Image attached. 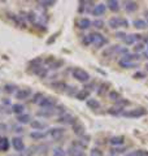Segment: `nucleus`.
Returning a JSON list of instances; mask_svg holds the SVG:
<instances>
[{
    "instance_id": "obj_29",
    "label": "nucleus",
    "mask_w": 148,
    "mask_h": 156,
    "mask_svg": "<svg viewBox=\"0 0 148 156\" xmlns=\"http://www.w3.org/2000/svg\"><path fill=\"white\" fill-rule=\"evenodd\" d=\"M148 152L144 150H134V151H130V152H127L126 156H147Z\"/></svg>"
},
{
    "instance_id": "obj_30",
    "label": "nucleus",
    "mask_w": 148,
    "mask_h": 156,
    "mask_svg": "<svg viewBox=\"0 0 148 156\" xmlns=\"http://www.w3.org/2000/svg\"><path fill=\"white\" fill-rule=\"evenodd\" d=\"M52 87L53 89H57V90H66L68 85L65 83V82H62V81H57V82H53Z\"/></svg>"
},
{
    "instance_id": "obj_41",
    "label": "nucleus",
    "mask_w": 148,
    "mask_h": 156,
    "mask_svg": "<svg viewBox=\"0 0 148 156\" xmlns=\"http://www.w3.org/2000/svg\"><path fill=\"white\" fill-rule=\"evenodd\" d=\"M17 87L14 85H11V83H7L5 86H4V90H5L7 92H14V90H16Z\"/></svg>"
},
{
    "instance_id": "obj_31",
    "label": "nucleus",
    "mask_w": 148,
    "mask_h": 156,
    "mask_svg": "<svg viewBox=\"0 0 148 156\" xmlns=\"http://www.w3.org/2000/svg\"><path fill=\"white\" fill-rule=\"evenodd\" d=\"M23 109H25V107L22 104H13L12 105V112H13V113H16V115H18V116L22 115Z\"/></svg>"
},
{
    "instance_id": "obj_18",
    "label": "nucleus",
    "mask_w": 148,
    "mask_h": 156,
    "mask_svg": "<svg viewBox=\"0 0 148 156\" xmlns=\"http://www.w3.org/2000/svg\"><path fill=\"white\" fill-rule=\"evenodd\" d=\"M138 8H139V5H138L136 2H126V3H125V11H126L127 13L135 12Z\"/></svg>"
},
{
    "instance_id": "obj_47",
    "label": "nucleus",
    "mask_w": 148,
    "mask_h": 156,
    "mask_svg": "<svg viewBox=\"0 0 148 156\" xmlns=\"http://www.w3.org/2000/svg\"><path fill=\"white\" fill-rule=\"evenodd\" d=\"M13 131H16V133H22V128H21V126H18V125H14L13 126Z\"/></svg>"
},
{
    "instance_id": "obj_24",
    "label": "nucleus",
    "mask_w": 148,
    "mask_h": 156,
    "mask_svg": "<svg viewBox=\"0 0 148 156\" xmlns=\"http://www.w3.org/2000/svg\"><path fill=\"white\" fill-rule=\"evenodd\" d=\"M107 5H108V8L111 9L112 12H118L120 11V3L117 2V0H109V2L107 3Z\"/></svg>"
},
{
    "instance_id": "obj_37",
    "label": "nucleus",
    "mask_w": 148,
    "mask_h": 156,
    "mask_svg": "<svg viewBox=\"0 0 148 156\" xmlns=\"http://www.w3.org/2000/svg\"><path fill=\"white\" fill-rule=\"evenodd\" d=\"M43 94L42 92H37L35 95H34V98H33V103H35V104H39V101H41L42 99H43Z\"/></svg>"
},
{
    "instance_id": "obj_22",
    "label": "nucleus",
    "mask_w": 148,
    "mask_h": 156,
    "mask_svg": "<svg viewBox=\"0 0 148 156\" xmlns=\"http://www.w3.org/2000/svg\"><path fill=\"white\" fill-rule=\"evenodd\" d=\"M47 136V133H44V131H33V133H30V138L34 139V140H42Z\"/></svg>"
},
{
    "instance_id": "obj_35",
    "label": "nucleus",
    "mask_w": 148,
    "mask_h": 156,
    "mask_svg": "<svg viewBox=\"0 0 148 156\" xmlns=\"http://www.w3.org/2000/svg\"><path fill=\"white\" fill-rule=\"evenodd\" d=\"M107 87H109V85H108V83H101L100 86L97 87V89H99V90H97V94H99V95H103V94H104V92L108 90Z\"/></svg>"
},
{
    "instance_id": "obj_2",
    "label": "nucleus",
    "mask_w": 148,
    "mask_h": 156,
    "mask_svg": "<svg viewBox=\"0 0 148 156\" xmlns=\"http://www.w3.org/2000/svg\"><path fill=\"white\" fill-rule=\"evenodd\" d=\"M72 76L74 80H77L78 82H82V83H86V82L90 81V74L86 72V70H83L81 69V68H74L73 72H72Z\"/></svg>"
},
{
    "instance_id": "obj_7",
    "label": "nucleus",
    "mask_w": 148,
    "mask_h": 156,
    "mask_svg": "<svg viewBox=\"0 0 148 156\" xmlns=\"http://www.w3.org/2000/svg\"><path fill=\"white\" fill-rule=\"evenodd\" d=\"M57 121L60 124H64V125H73L77 121V119L73 115H70V113H65V115L58 116V120Z\"/></svg>"
},
{
    "instance_id": "obj_17",
    "label": "nucleus",
    "mask_w": 148,
    "mask_h": 156,
    "mask_svg": "<svg viewBox=\"0 0 148 156\" xmlns=\"http://www.w3.org/2000/svg\"><path fill=\"white\" fill-rule=\"evenodd\" d=\"M138 39H140V35H136V34H126L123 42H125L126 44H135Z\"/></svg>"
},
{
    "instance_id": "obj_33",
    "label": "nucleus",
    "mask_w": 148,
    "mask_h": 156,
    "mask_svg": "<svg viewBox=\"0 0 148 156\" xmlns=\"http://www.w3.org/2000/svg\"><path fill=\"white\" fill-rule=\"evenodd\" d=\"M68 152L65 150H62L61 147H56L55 150H53V156H66Z\"/></svg>"
},
{
    "instance_id": "obj_5",
    "label": "nucleus",
    "mask_w": 148,
    "mask_h": 156,
    "mask_svg": "<svg viewBox=\"0 0 148 156\" xmlns=\"http://www.w3.org/2000/svg\"><path fill=\"white\" fill-rule=\"evenodd\" d=\"M39 105L42 107V109H55V107L57 105L56 99L52 96H44L43 99L39 101Z\"/></svg>"
},
{
    "instance_id": "obj_38",
    "label": "nucleus",
    "mask_w": 148,
    "mask_h": 156,
    "mask_svg": "<svg viewBox=\"0 0 148 156\" xmlns=\"http://www.w3.org/2000/svg\"><path fill=\"white\" fill-rule=\"evenodd\" d=\"M38 4L42 7H51V5H55L56 2H53V0H46V2H38Z\"/></svg>"
},
{
    "instance_id": "obj_52",
    "label": "nucleus",
    "mask_w": 148,
    "mask_h": 156,
    "mask_svg": "<svg viewBox=\"0 0 148 156\" xmlns=\"http://www.w3.org/2000/svg\"><path fill=\"white\" fill-rule=\"evenodd\" d=\"M109 156H117V155H109Z\"/></svg>"
},
{
    "instance_id": "obj_50",
    "label": "nucleus",
    "mask_w": 148,
    "mask_h": 156,
    "mask_svg": "<svg viewBox=\"0 0 148 156\" xmlns=\"http://www.w3.org/2000/svg\"><path fill=\"white\" fill-rule=\"evenodd\" d=\"M146 55H147V56H148V46H147V47H146Z\"/></svg>"
},
{
    "instance_id": "obj_3",
    "label": "nucleus",
    "mask_w": 148,
    "mask_h": 156,
    "mask_svg": "<svg viewBox=\"0 0 148 156\" xmlns=\"http://www.w3.org/2000/svg\"><path fill=\"white\" fill-rule=\"evenodd\" d=\"M108 25H109L111 29H118L121 26L129 27V21L122 17H112V18H109V21H108Z\"/></svg>"
},
{
    "instance_id": "obj_11",
    "label": "nucleus",
    "mask_w": 148,
    "mask_h": 156,
    "mask_svg": "<svg viewBox=\"0 0 148 156\" xmlns=\"http://www.w3.org/2000/svg\"><path fill=\"white\" fill-rule=\"evenodd\" d=\"M30 94H31L30 89H19L16 91L14 96H16V99H18V100H23V99H27V98L30 96Z\"/></svg>"
},
{
    "instance_id": "obj_53",
    "label": "nucleus",
    "mask_w": 148,
    "mask_h": 156,
    "mask_svg": "<svg viewBox=\"0 0 148 156\" xmlns=\"http://www.w3.org/2000/svg\"><path fill=\"white\" fill-rule=\"evenodd\" d=\"M147 156H148V155H147Z\"/></svg>"
},
{
    "instance_id": "obj_44",
    "label": "nucleus",
    "mask_w": 148,
    "mask_h": 156,
    "mask_svg": "<svg viewBox=\"0 0 148 156\" xmlns=\"http://www.w3.org/2000/svg\"><path fill=\"white\" fill-rule=\"evenodd\" d=\"M146 48V46H144V43H138L136 44V47H135V51L136 52H140V51H143Z\"/></svg>"
},
{
    "instance_id": "obj_13",
    "label": "nucleus",
    "mask_w": 148,
    "mask_h": 156,
    "mask_svg": "<svg viewBox=\"0 0 148 156\" xmlns=\"http://www.w3.org/2000/svg\"><path fill=\"white\" fill-rule=\"evenodd\" d=\"M105 11H107V5L105 4H103V3H100V4H97V5L93 7L92 14L93 16H96V17H99V16H103V14L105 13Z\"/></svg>"
},
{
    "instance_id": "obj_34",
    "label": "nucleus",
    "mask_w": 148,
    "mask_h": 156,
    "mask_svg": "<svg viewBox=\"0 0 148 156\" xmlns=\"http://www.w3.org/2000/svg\"><path fill=\"white\" fill-rule=\"evenodd\" d=\"M120 66L125 68V69H131V68H136L138 64H135V62H121L120 61Z\"/></svg>"
},
{
    "instance_id": "obj_19",
    "label": "nucleus",
    "mask_w": 148,
    "mask_h": 156,
    "mask_svg": "<svg viewBox=\"0 0 148 156\" xmlns=\"http://www.w3.org/2000/svg\"><path fill=\"white\" fill-rule=\"evenodd\" d=\"M86 104H87L88 108H91V109H99L100 108V101H99L97 99H93V98H88Z\"/></svg>"
},
{
    "instance_id": "obj_21",
    "label": "nucleus",
    "mask_w": 148,
    "mask_h": 156,
    "mask_svg": "<svg viewBox=\"0 0 148 156\" xmlns=\"http://www.w3.org/2000/svg\"><path fill=\"white\" fill-rule=\"evenodd\" d=\"M135 58H139V55L138 53H126V55H123L121 57V62H132V60H135Z\"/></svg>"
},
{
    "instance_id": "obj_49",
    "label": "nucleus",
    "mask_w": 148,
    "mask_h": 156,
    "mask_svg": "<svg viewBox=\"0 0 148 156\" xmlns=\"http://www.w3.org/2000/svg\"><path fill=\"white\" fill-rule=\"evenodd\" d=\"M144 16H146V22H147V26H148V9L146 11V13H144Z\"/></svg>"
},
{
    "instance_id": "obj_25",
    "label": "nucleus",
    "mask_w": 148,
    "mask_h": 156,
    "mask_svg": "<svg viewBox=\"0 0 148 156\" xmlns=\"http://www.w3.org/2000/svg\"><path fill=\"white\" fill-rule=\"evenodd\" d=\"M132 25H134L136 29H146L147 27V22H146V20H143V18H136L132 21Z\"/></svg>"
},
{
    "instance_id": "obj_26",
    "label": "nucleus",
    "mask_w": 148,
    "mask_h": 156,
    "mask_svg": "<svg viewBox=\"0 0 148 156\" xmlns=\"http://www.w3.org/2000/svg\"><path fill=\"white\" fill-rule=\"evenodd\" d=\"M88 96H90V91H87V90H81V91H78L77 95H76V98H77L78 100H87Z\"/></svg>"
},
{
    "instance_id": "obj_45",
    "label": "nucleus",
    "mask_w": 148,
    "mask_h": 156,
    "mask_svg": "<svg viewBox=\"0 0 148 156\" xmlns=\"http://www.w3.org/2000/svg\"><path fill=\"white\" fill-rule=\"evenodd\" d=\"M29 20H30L33 23H35V21H37V14L34 13V12H30V13H29Z\"/></svg>"
},
{
    "instance_id": "obj_9",
    "label": "nucleus",
    "mask_w": 148,
    "mask_h": 156,
    "mask_svg": "<svg viewBox=\"0 0 148 156\" xmlns=\"http://www.w3.org/2000/svg\"><path fill=\"white\" fill-rule=\"evenodd\" d=\"M48 134L51 135V138L52 139H60L64 136V134H65V129L64 128H52V129H49L48 131Z\"/></svg>"
},
{
    "instance_id": "obj_28",
    "label": "nucleus",
    "mask_w": 148,
    "mask_h": 156,
    "mask_svg": "<svg viewBox=\"0 0 148 156\" xmlns=\"http://www.w3.org/2000/svg\"><path fill=\"white\" fill-rule=\"evenodd\" d=\"M123 109L125 108H121V107H113V108H109L108 109V113L109 115H113V116H118V115H122L123 113Z\"/></svg>"
},
{
    "instance_id": "obj_23",
    "label": "nucleus",
    "mask_w": 148,
    "mask_h": 156,
    "mask_svg": "<svg viewBox=\"0 0 148 156\" xmlns=\"http://www.w3.org/2000/svg\"><path fill=\"white\" fill-rule=\"evenodd\" d=\"M9 148V140L5 136H0V152H5Z\"/></svg>"
},
{
    "instance_id": "obj_36",
    "label": "nucleus",
    "mask_w": 148,
    "mask_h": 156,
    "mask_svg": "<svg viewBox=\"0 0 148 156\" xmlns=\"http://www.w3.org/2000/svg\"><path fill=\"white\" fill-rule=\"evenodd\" d=\"M92 25L95 26L96 29H103V27H104V21L100 20V18H97V20H95V21L92 22Z\"/></svg>"
},
{
    "instance_id": "obj_20",
    "label": "nucleus",
    "mask_w": 148,
    "mask_h": 156,
    "mask_svg": "<svg viewBox=\"0 0 148 156\" xmlns=\"http://www.w3.org/2000/svg\"><path fill=\"white\" fill-rule=\"evenodd\" d=\"M55 115V109H41L37 112V116L39 117H44V119H49Z\"/></svg>"
},
{
    "instance_id": "obj_15",
    "label": "nucleus",
    "mask_w": 148,
    "mask_h": 156,
    "mask_svg": "<svg viewBox=\"0 0 148 156\" xmlns=\"http://www.w3.org/2000/svg\"><path fill=\"white\" fill-rule=\"evenodd\" d=\"M123 142H125V139H123V136H121V135H115L109 139V143L113 147H120V146L123 144Z\"/></svg>"
},
{
    "instance_id": "obj_27",
    "label": "nucleus",
    "mask_w": 148,
    "mask_h": 156,
    "mask_svg": "<svg viewBox=\"0 0 148 156\" xmlns=\"http://www.w3.org/2000/svg\"><path fill=\"white\" fill-rule=\"evenodd\" d=\"M31 116L30 115H19V116H17V121L19 124H29V122H31Z\"/></svg>"
},
{
    "instance_id": "obj_12",
    "label": "nucleus",
    "mask_w": 148,
    "mask_h": 156,
    "mask_svg": "<svg viewBox=\"0 0 148 156\" xmlns=\"http://www.w3.org/2000/svg\"><path fill=\"white\" fill-rule=\"evenodd\" d=\"M12 146L13 148L16 151H19V152H22V151L25 150V143L23 140L21 138H18V136H14V138L12 139Z\"/></svg>"
},
{
    "instance_id": "obj_32",
    "label": "nucleus",
    "mask_w": 148,
    "mask_h": 156,
    "mask_svg": "<svg viewBox=\"0 0 148 156\" xmlns=\"http://www.w3.org/2000/svg\"><path fill=\"white\" fill-rule=\"evenodd\" d=\"M109 98H111V100H115L116 103H117V101L120 100V99H122L120 92H117V91H115V90H112V91L109 92Z\"/></svg>"
},
{
    "instance_id": "obj_48",
    "label": "nucleus",
    "mask_w": 148,
    "mask_h": 156,
    "mask_svg": "<svg viewBox=\"0 0 148 156\" xmlns=\"http://www.w3.org/2000/svg\"><path fill=\"white\" fill-rule=\"evenodd\" d=\"M135 78H144L146 77V74H144V73H143V72H138V73H135V76H134Z\"/></svg>"
},
{
    "instance_id": "obj_39",
    "label": "nucleus",
    "mask_w": 148,
    "mask_h": 156,
    "mask_svg": "<svg viewBox=\"0 0 148 156\" xmlns=\"http://www.w3.org/2000/svg\"><path fill=\"white\" fill-rule=\"evenodd\" d=\"M129 104H130V101L126 100V99H120L117 101V107H121V108H125V107L129 105Z\"/></svg>"
},
{
    "instance_id": "obj_16",
    "label": "nucleus",
    "mask_w": 148,
    "mask_h": 156,
    "mask_svg": "<svg viewBox=\"0 0 148 156\" xmlns=\"http://www.w3.org/2000/svg\"><path fill=\"white\" fill-rule=\"evenodd\" d=\"M30 125H31V128H33V129H35L37 131H43L44 129L47 128V124H46V122H42V121H39V120H34V121H31Z\"/></svg>"
},
{
    "instance_id": "obj_40",
    "label": "nucleus",
    "mask_w": 148,
    "mask_h": 156,
    "mask_svg": "<svg viewBox=\"0 0 148 156\" xmlns=\"http://www.w3.org/2000/svg\"><path fill=\"white\" fill-rule=\"evenodd\" d=\"M90 156H103V151L99 148H92L90 151Z\"/></svg>"
},
{
    "instance_id": "obj_42",
    "label": "nucleus",
    "mask_w": 148,
    "mask_h": 156,
    "mask_svg": "<svg viewBox=\"0 0 148 156\" xmlns=\"http://www.w3.org/2000/svg\"><path fill=\"white\" fill-rule=\"evenodd\" d=\"M64 64V61L62 60H58V61H55V62H52L51 64V69H57L58 66H61Z\"/></svg>"
},
{
    "instance_id": "obj_4",
    "label": "nucleus",
    "mask_w": 148,
    "mask_h": 156,
    "mask_svg": "<svg viewBox=\"0 0 148 156\" xmlns=\"http://www.w3.org/2000/svg\"><path fill=\"white\" fill-rule=\"evenodd\" d=\"M85 148L78 143V140H74V142L70 144V147L68 150V155L70 156H85Z\"/></svg>"
},
{
    "instance_id": "obj_10",
    "label": "nucleus",
    "mask_w": 148,
    "mask_h": 156,
    "mask_svg": "<svg viewBox=\"0 0 148 156\" xmlns=\"http://www.w3.org/2000/svg\"><path fill=\"white\" fill-rule=\"evenodd\" d=\"M72 128H73V131H74V134L76 135H79V136H83L85 135V125H83L81 121H76L73 125H72Z\"/></svg>"
},
{
    "instance_id": "obj_46",
    "label": "nucleus",
    "mask_w": 148,
    "mask_h": 156,
    "mask_svg": "<svg viewBox=\"0 0 148 156\" xmlns=\"http://www.w3.org/2000/svg\"><path fill=\"white\" fill-rule=\"evenodd\" d=\"M116 37H117L118 39H125L126 34H125V33H122V31H118V33H116Z\"/></svg>"
},
{
    "instance_id": "obj_51",
    "label": "nucleus",
    "mask_w": 148,
    "mask_h": 156,
    "mask_svg": "<svg viewBox=\"0 0 148 156\" xmlns=\"http://www.w3.org/2000/svg\"><path fill=\"white\" fill-rule=\"evenodd\" d=\"M146 68H147V70H148V62H147V64H146Z\"/></svg>"
},
{
    "instance_id": "obj_6",
    "label": "nucleus",
    "mask_w": 148,
    "mask_h": 156,
    "mask_svg": "<svg viewBox=\"0 0 148 156\" xmlns=\"http://www.w3.org/2000/svg\"><path fill=\"white\" fill-rule=\"evenodd\" d=\"M147 113L146 109L143 108H135V109H131V111H123L122 116L123 117H131V119H139V117L144 116Z\"/></svg>"
},
{
    "instance_id": "obj_14",
    "label": "nucleus",
    "mask_w": 148,
    "mask_h": 156,
    "mask_svg": "<svg viewBox=\"0 0 148 156\" xmlns=\"http://www.w3.org/2000/svg\"><path fill=\"white\" fill-rule=\"evenodd\" d=\"M91 25H92L91 20L87 18V17H83V18H81L79 21H78V27L82 29V30H87L88 27H91Z\"/></svg>"
},
{
    "instance_id": "obj_1",
    "label": "nucleus",
    "mask_w": 148,
    "mask_h": 156,
    "mask_svg": "<svg viewBox=\"0 0 148 156\" xmlns=\"http://www.w3.org/2000/svg\"><path fill=\"white\" fill-rule=\"evenodd\" d=\"M83 43H85L86 46L93 44L96 48H101L108 43V39L104 35H101L100 33H91L83 38Z\"/></svg>"
},
{
    "instance_id": "obj_43",
    "label": "nucleus",
    "mask_w": 148,
    "mask_h": 156,
    "mask_svg": "<svg viewBox=\"0 0 148 156\" xmlns=\"http://www.w3.org/2000/svg\"><path fill=\"white\" fill-rule=\"evenodd\" d=\"M68 95H77V89H76V87H74V86H70V87H68Z\"/></svg>"
},
{
    "instance_id": "obj_8",
    "label": "nucleus",
    "mask_w": 148,
    "mask_h": 156,
    "mask_svg": "<svg viewBox=\"0 0 148 156\" xmlns=\"http://www.w3.org/2000/svg\"><path fill=\"white\" fill-rule=\"evenodd\" d=\"M120 51H121V46H118V44L111 46V47H108L103 51V57H112L113 55L120 53Z\"/></svg>"
}]
</instances>
